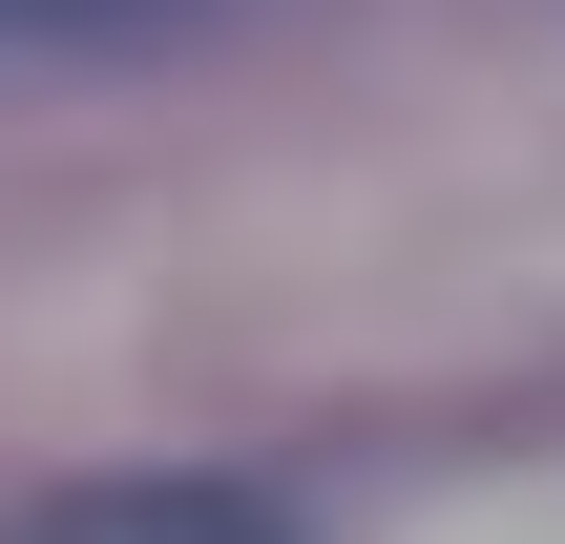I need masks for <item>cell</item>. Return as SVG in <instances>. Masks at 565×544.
Returning <instances> with one entry per match:
<instances>
[{"mask_svg": "<svg viewBox=\"0 0 565 544\" xmlns=\"http://www.w3.org/2000/svg\"><path fill=\"white\" fill-rule=\"evenodd\" d=\"M0 544H315V503L252 461H84L42 503H0Z\"/></svg>", "mask_w": 565, "mask_h": 544, "instance_id": "6da1fadb", "label": "cell"}, {"mask_svg": "<svg viewBox=\"0 0 565 544\" xmlns=\"http://www.w3.org/2000/svg\"><path fill=\"white\" fill-rule=\"evenodd\" d=\"M210 0H0V63H147V42H189Z\"/></svg>", "mask_w": 565, "mask_h": 544, "instance_id": "7a4b0ae2", "label": "cell"}]
</instances>
